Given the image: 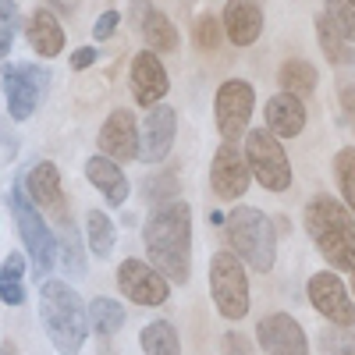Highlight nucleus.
Segmentation results:
<instances>
[{"label": "nucleus", "mask_w": 355, "mask_h": 355, "mask_svg": "<svg viewBox=\"0 0 355 355\" xmlns=\"http://www.w3.org/2000/svg\"><path fill=\"white\" fill-rule=\"evenodd\" d=\"M220 36H224V21H220V18H214V15H199V18H196V25H192L196 46L217 50V46H220Z\"/></svg>", "instance_id": "nucleus-33"}, {"label": "nucleus", "mask_w": 355, "mask_h": 355, "mask_svg": "<svg viewBox=\"0 0 355 355\" xmlns=\"http://www.w3.org/2000/svg\"><path fill=\"white\" fill-rule=\"evenodd\" d=\"M277 82H281V93H291V96H313L316 85H320V75L309 61H299V57H291V61L281 64L277 71Z\"/></svg>", "instance_id": "nucleus-22"}, {"label": "nucleus", "mask_w": 355, "mask_h": 355, "mask_svg": "<svg viewBox=\"0 0 355 355\" xmlns=\"http://www.w3.org/2000/svg\"><path fill=\"white\" fill-rule=\"evenodd\" d=\"M352 291H355V281H352Z\"/></svg>", "instance_id": "nucleus-44"}, {"label": "nucleus", "mask_w": 355, "mask_h": 355, "mask_svg": "<svg viewBox=\"0 0 355 355\" xmlns=\"http://www.w3.org/2000/svg\"><path fill=\"white\" fill-rule=\"evenodd\" d=\"M85 174H89V182L96 185V192L110 202V206H121L128 199V178L121 171V164L110 160V157H89L85 160Z\"/></svg>", "instance_id": "nucleus-20"}, {"label": "nucleus", "mask_w": 355, "mask_h": 355, "mask_svg": "<svg viewBox=\"0 0 355 355\" xmlns=\"http://www.w3.org/2000/svg\"><path fill=\"white\" fill-rule=\"evenodd\" d=\"M220 21H224V36L234 46H252L263 33V8L256 0H227Z\"/></svg>", "instance_id": "nucleus-17"}, {"label": "nucleus", "mask_w": 355, "mask_h": 355, "mask_svg": "<svg viewBox=\"0 0 355 355\" xmlns=\"http://www.w3.org/2000/svg\"><path fill=\"white\" fill-rule=\"evenodd\" d=\"M252 107H256V93L245 78L220 82L217 100H214V114H217V132L224 135V142H234L239 135H245Z\"/></svg>", "instance_id": "nucleus-9"}, {"label": "nucleus", "mask_w": 355, "mask_h": 355, "mask_svg": "<svg viewBox=\"0 0 355 355\" xmlns=\"http://www.w3.org/2000/svg\"><path fill=\"white\" fill-rule=\"evenodd\" d=\"M220 352H224V355H252V341L231 331V334L220 338Z\"/></svg>", "instance_id": "nucleus-36"}, {"label": "nucleus", "mask_w": 355, "mask_h": 355, "mask_svg": "<svg viewBox=\"0 0 355 355\" xmlns=\"http://www.w3.org/2000/svg\"><path fill=\"white\" fill-rule=\"evenodd\" d=\"M139 146H142V139H139V125H135V114L132 110H114L107 121H103V128H100V150H103V157H110V160H139Z\"/></svg>", "instance_id": "nucleus-16"}, {"label": "nucleus", "mask_w": 355, "mask_h": 355, "mask_svg": "<svg viewBox=\"0 0 355 355\" xmlns=\"http://www.w3.org/2000/svg\"><path fill=\"white\" fill-rule=\"evenodd\" d=\"M0 355H18L15 341H0Z\"/></svg>", "instance_id": "nucleus-42"}, {"label": "nucleus", "mask_w": 355, "mask_h": 355, "mask_svg": "<svg viewBox=\"0 0 355 355\" xmlns=\"http://www.w3.org/2000/svg\"><path fill=\"white\" fill-rule=\"evenodd\" d=\"M93 61H96V46H82L71 53V71H85Z\"/></svg>", "instance_id": "nucleus-38"}, {"label": "nucleus", "mask_w": 355, "mask_h": 355, "mask_svg": "<svg viewBox=\"0 0 355 355\" xmlns=\"http://www.w3.org/2000/svg\"><path fill=\"white\" fill-rule=\"evenodd\" d=\"M15 28H18V8L15 0H0V61L15 46Z\"/></svg>", "instance_id": "nucleus-35"}, {"label": "nucleus", "mask_w": 355, "mask_h": 355, "mask_svg": "<svg viewBox=\"0 0 355 355\" xmlns=\"http://www.w3.org/2000/svg\"><path fill=\"white\" fill-rule=\"evenodd\" d=\"M142 40L150 43V50L153 53H160V50H178V28H174V21L164 15V11H157L153 8V15L142 21Z\"/></svg>", "instance_id": "nucleus-28"}, {"label": "nucleus", "mask_w": 355, "mask_h": 355, "mask_svg": "<svg viewBox=\"0 0 355 355\" xmlns=\"http://www.w3.org/2000/svg\"><path fill=\"white\" fill-rule=\"evenodd\" d=\"M309 302L320 316H327L334 327H355V302H352V295L348 288L341 284L338 274L331 270H320L309 277Z\"/></svg>", "instance_id": "nucleus-12"}, {"label": "nucleus", "mask_w": 355, "mask_h": 355, "mask_svg": "<svg viewBox=\"0 0 355 355\" xmlns=\"http://www.w3.org/2000/svg\"><path fill=\"white\" fill-rule=\"evenodd\" d=\"M0 82H4L8 114L15 121H28L50 89V71L43 64H4L0 68Z\"/></svg>", "instance_id": "nucleus-8"}, {"label": "nucleus", "mask_w": 355, "mask_h": 355, "mask_svg": "<svg viewBox=\"0 0 355 355\" xmlns=\"http://www.w3.org/2000/svg\"><path fill=\"white\" fill-rule=\"evenodd\" d=\"M210 295L224 320H242L249 313V277L231 249H220L210 259Z\"/></svg>", "instance_id": "nucleus-6"}, {"label": "nucleus", "mask_w": 355, "mask_h": 355, "mask_svg": "<svg viewBox=\"0 0 355 355\" xmlns=\"http://www.w3.org/2000/svg\"><path fill=\"white\" fill-rule=\"evenodd\" d=\"M114 239H117L114 220L103 210H89V217H85V242H89V249H93L96 259H107L114 252V245H117Z\"/></svg>", "instance_id": "nucleus-25"}, {"label": "nucleus", "mask_w": 355, "mask_h": 355, "mask_svg": "<svg viewBox=\"0 0 355 355\" xmlns=\"http://www.w3.org/2000/svg\"><path fill=\"white\" fill-rule=\"evenodd\" d=\"M117 25H121V15H117V11H103V15L96 18V25H93V36H96V40H107V36H114Z\"/></svg>", "instance_id": "nucleus-37"}, {"label": "nucleus", "mask_w": 355, "mask_h": 355, "mask_svg": "<svg viewBox=\"0 0 355 355\" xmlns=\"http://www.w3.org/2000/svg\"><path fill=\"white\" fill-rule=\"evenodd\" d=\"M348 4H352V8H355V0H348Z\"/></svg>", "instance_id": "nucleus-43"}, {"label": "nucleus", "mask_w": 355, "mask_h": 355, "mask_svg": "<svg viewBox=\"0 0 355 355\" xmlns=\"http://www.w3.org/2000/svg\"><path fill=\"white\" fill-rule=\"evenodd\" d=\"M245 160L252 178L266 192H288L291 189V160L284 153L281 139L270 128L245 132Z\"/></svg>", "instance_id": "nucleus-5"}, {"label": "nucleus", "mask_w": 355, "mask_h": 355, "mask_svg": "<svg viewBox=\"0 0 355 355\" xmlns=\"http://www.w3.org/2000/svg\"><path fill=\"white\" fill-rule=\"evenodd\" d=\"M320 355H355V334L348 327L320 331Z\"/></svg>", "instance_id": "nucleus-32"}, {"label": "nucleus", "mask_w": 355, "mask_h": 355, "mask_svg": "<svg viewBox=\"0 0 355 355\" xmlns=\"http://www.w3.org/2000/svg\"><path fill=\"white\" fill-rule=\"evenodd\" d=\"M128 85H132V96L142 103V107H157L167 89H171V78H167V68L164 61L153 53V50H139L132 57V71H128Z\"/></svg>", "instance_id": "nucleus-14"}, {"label": "nucleus", "mask_w": 355, "mask_h": 355, "mask_svg": "<svg viewBox=\"0 0 355 355\" xmlns=\"http://www.w3.org/2000/svg\"><path fill=\"white\" fill-rule=\"evenodd\" d=\"M25 36H28V43H33V50L40 57H57L64 50V28H61V21L53 18V11H46V8L28 11Z\"/></svg>", "instance_id": "nucleus-21"}, {"label": "nucleus", "mask_w": 355, "mask_h": 355, "mask_svg": "<svg viewBox=\"0 0 355 355\" xmlns=\"http://www.w3.org/2000/svg\"><path fill=\"white\" fill-rule=\"evenodd\" d=\"M331 15V21L338 25V33L355 46V8L348 4V0H327V8H323Z\"/></svg>", "instance_id": "nucleus-34"}, {"label": "nucleus", "mask_w": 355, "mask_h": 355, "mask_svg": "<svg viewBox=\"0 0 355 355\" xmlns=\"http://www.w3.org/2000/svg\"><path fill=\"white\" fill-rule=\"evenodd\" d=\"M40 320H43L46 338L57 348V355H78V348L85 345V334L93 331L89 327V309L82 302V295L68 281H43Z\"/></svg>", "instance_id": "nucleus-2"}, {"label": "nucleus", "mask_w": 355, "mask_h": 355, "mask_svg": "<svg viewBox=\"0 0 355 355\" xmlns=\"http://www.w3.org/2000/svg\"><path fill=\"white\" fill-rule=\"evenodd\" d=\"M306 231L334 270L355 274V217L348 206L334 196H313L306 202Z\"/></svg>", "instance_id": "nucleus-3"}, {"label": "nucleus", "mask_w": 355, "mask_h": 355, "mask_svg": "<svg viewBox=\"0 0 355 355\" xmlns=\"http://www.w3.org/2000/svg\"><path fill=\"white\" fill-rule=\"evenodd\" d=\"M11 206H15V220H18V234L28 249V259H33V274L36 277H46L57 263V239L50 234L40 206L28 199L25 189H15L11 196Z\"/></svg>", "instance_id": "nucleus-7"}, {"label": "nucleus", "mask_w": 355, "mask_h": 355, "mask_svg": "<svg viewBox=\"0 0 355 355\" xmlns=\"http://www.w3.org/2000/svg\"><path fill=\"white\" fill-rule=\"evenodd\" d=\"M50 4H53L57 11H61V15H71V11L78 8V0H50Z\"/></svg>", "instance_id": "nucleus-41"}, {"label": "nucleus", "mask_w": 355, "mask_h": 355, "mask_svg": "<svg viewBox=\"0 0 355 355\" xmlns=\"http://www.w3.org/2000/svg\"><path fill=\"white\" fill-rule=\"evenodd\" d=\"M334 178L341 185V196H345V206L355 217V146H341L338 157H334Z\"/></svg>", "instance_id": "nucleus-29"}, {"label": "nucleus", "mask_w": 355, "mask_h": 355, "mask_svg": "<svg viewBox=\"0 0 355 355\" xmlns=\"http://www.w3.org/2000/svg\"><path fill=\"white\" fill-rule=\"evenodd\" d=\"M21 277H25V256L11 252L4 259V266H0V302H4V306H21L25 302Z\"/></svg>", "instance_id": "nucleus-27"}, {"label": "nucleus", "mask_w": 355, "mask_h": 355, "mask_svg": "<svg viewBox=\"0 0 355 355\" xmlns=\"http://www.w3.org/2000/svg\"><path fill=\"white\" fill-rule=\"evenodd\" d=\"M57 256L64 259L68 274L82 277L85 274V256H82V242H78V231L71 227V220L64 217V227H61V242H57Z\"/></svg>", "instance_id": "nucleus-30"}, {"label": "nucleus", "mask_w": 355, "mask_h": 355, "mask_svg": "<svg viewBox=\"0 0 355 355\" xmlns=\"http://www.w3.org/2000/svg\"><path fill=\"white\" fill-rule=\"evenodd\" d=\"M139 345L146 355H182V341H178V331L171 320H153L146 323L142 334H139Z\"/></svg>", "instance_id": "nucleus-23"}, {"label": "nucleus", "mask_w": 355, "mask_h": 355, "mask_svg": "<svg viewBox=\"0 0 355 355\" xmlns=\"http://www.w3.org/2000/svg\"><path fill=\"white\" fill-rule=\"evenodd\" d=\"M174 135H178V114H174V107L157 103L150 114H146V121L139 128V139H142L139 160H146V164L164 160L171 153V146H174Z\"/></svg>", "instance_id": "nucleus-15"}, {"label": "nucleus", "mask_w": 355, "mask_h": 355, "mask_svg": "<svg viewBox=\"0 0 355 355\" xmlns=\"http://www.w3.org/2000/svg\"><path fill=\"white\" fill-rule=\"evenodd\" d=\"M117 288H121V295L132 299L135 306H164L171 299V281L153 263H142L135 256L117 266Z\"/></svg>", "instance_id": "nucleus-10"}, {"label": "nucleus", "mask_w": 355, "mask_h": 355, "mask_svg": "<svg viewBox=\"0 0 355 355\" xmlns=\"http://www.w3.org/2000/svg\"><path fill=\"white\" fill-rule=\"evenodd\" d=\"M249 182H252V171H249L245 153L234 150V142H220L217 153H214V164H210L214 196L224 199V202H234L249 192Z\"/></svg>", "instance_id": "nucleus-11"}, {"label": "nucleus", "mask_w": 355, "mask_h": 355, "mask_svg": "<svg viewBox=\"0 0 355 355\" xmlns=\"http://www.w3.org/2000/svg\"><path fill=\"white\" fill-rule=\"evenodd\" d=\"M25 192L28 199H33L40 210H50L57 217H64V196H61V174H57V167L50 160L36 164L33 171L25 174Z\"/></svg>", "instance_id": "nucleus-18"}, {"label": "nucleus", "mask_w": 355, "mask_h": 355, "mask_svg": "<svg viewBox=\"0 0 355 355\" xmlns=\"http://www.w3.org/2000/svg\"><path fill=\"white\" fill-rule=\"evenodd\" d=\"M142 185H146V189H142L146 202L167 206V202H174V196H178V174H174V171H164V174H153L150 182H142Z\"/></svg>", "instance_id": "nucleus-31"}, {"label": "nucleus", "mask_w": 355, "mask_h": 355, "mask_svg": "<svg viewBox=\"0 0 355 355\" xmlns=\"http://www.w3.org/2000/svg\"><path fill=\"white\" fill-rule=\"evenodd\" d=\"M266 128H270L277 139H295L306 128V107L299 96L291 93H277L266 100Z\"/></svg>", "instance_id": "nucleus-19"}, {"label": "nucleus", "mask_w": 355, "mask_h": 355, "mask_svg": "<svg viewBox=\"0 0 355 355\" xmlns=\"http://www.w3.org/2000/svg\"><path fill=\"white\" fill-rule=\"evenodd\" d=\"M256 341L266 355H309V338L291 313H270L259 320Z\"/></svg>", "instance_id": "nucleus-13"}, {"label": "nucleus", "mask_w": 355, "mask_h": 355, "mask_svg": "<svg viewBox=\"0 0 355 355\" xmlns=\"http://www.w3.org/2000/svg\"><path fill=\"white\" fill-rule=\"evenodd\" d=\"M89 327H93L96 334L110 338L125 327V306L117 299H107V295H100V299L89 302Z\"/></svg>", "instance_id": "nucleus-24"}, {"label": "nucleus", "mask_w": 355, "mask_h": 355, "mask_svg": "<svg viewBox=\"0 0 355 355\" xmlns=\"http://www.w3.org/2000/svg\"><path fill=\"white\" fill-rule=\"evenodd\" d=\"M316 36H320V46H323V53H327L331 64H348L352 57H355V53H352V43L338 33V25L331 21L327 11L316 18Z\"/></svg>", "instance_id": "nucleus-26"}, {"label": "nucleus", "mask_w": 355, "mask_h": 355, "mask_svg": "<svg viewBox=\"0 0 355 355\" xmlns=\"http://www.w3.org/2000/svg\"><path fill=\"white\" fill-rule=\"evenodd\" d=\"M153 15V4L150 0H132V21H135V28H142V21Z\"/></svg>", "instance_id": "nucleus-39"}, {"label": "nucleus", "mask_w": 355, "mask_h": 355, "mask_svg": "<svg viewBox=\"0 0 355 355\" xmlns=\"http://www.w3.org/2000/svg\"><path fill=\"white\" fill-rule=\"evenodd\" d=\"M142 242L150 252V263L171 281L185 284L192 270V210L189 202H167L157 206L142 227Z\"/></svg>", "instance_id": "nucleus-1"}, {"label": "nucleus", "mask_w": 355, "mask_h": 355, "mask_svg": "<svg viewBox=\"0 0 355 355\" xmlns=\"http://www.w3.org/2000/svg\"><path fill=\"white\" fill-rule=\"evenodd\" d=\"M227 242L231 252L249 263L256 274H270L277 259V231L274 220L256 206H239L227 214Z\"/></svg>", "instance_id": "nucleus-4"}, {"label": "nucleus", "mask_w": 355, "mask_h": 355, "mask_svg": "<svg viewBox=\"0 0 355 355\" xmlns=\"http://www.w3.org/2000/svg\"><path fill=\"white\" fill-rule=\"evenodd\" d=\"M341 107H345V114L355 121V82H352V85H341Z\"/></svg>", "instance_id": "nucleus-40"}]
</instances>
